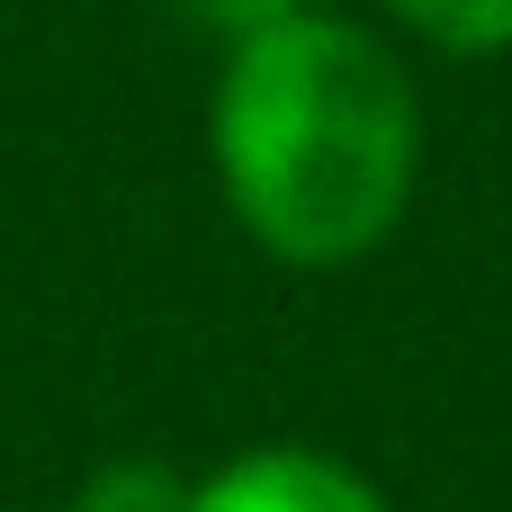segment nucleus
I'll return each instance as SVG.
<instances>
[{
  "label": "nucleus",
  "mask_w": 512,
  "mask_h": 512,
  "mask_svg": "<svg viewBox=\"0 0 512 512\" xmlns=\"http://www.w3.org/2000/svg\"><path fill=\"white\" fill-rule=\"evenodd\" d=\"M207 171L243 243L288 270L369 261L423 180V99L396 45L342 9H288L225 45Z\"/></svg>",
  "instance_id": "obj_1"
},
{
  "label": "nucleus",
  "mask_w": 512,
  "mask_h": 512,
  "mask_svg": "<svg viewBox=\"0 0 512 512\" xmlns=\"http://www.w3.org/2000/svg\"><path fill=\"white\" fill-rule=\"evenodd\" d=\"M180 512H396L378 495V477H360L351 459L333 450H306V441H261L207 477H189Z\"/></svg>",
  "instance_id": "obj_2"
},
{
  "label": "nucleus",
  "mask_w": 512,
  "mask_h": 512,
  "mask_svg": "<svg viewBox=\"0 0 512 512\" xmlns=\"http://www.w3.org/2000/svg\"><path fill=\"white\" fill-rule=\"evenodd\" d=\"M387 18L405 36H423L432 54H459V63L512 54V0H387Z\"/></svg>",
  "instance_id": "obj_3"
},
{
  "label": "nucleus",
  "mask_w": 512,
  "mask_h": 512,
  "mask_svg": "<svg viewBox=\"0 0 512 512\" xmlns=\"http://www.w3.org/2000/svg\"><path fill=\"white\" fill-rule=\"evenodd\" d=\"M180 495H189L180 468H162V459H108L72 495V512H180Z\"/></svg>",
  "instance_id": "obj_4"
},
{
  "label": "nucleus",
  "mask_w": 512,
  "mask_h": 512,
  "mask_svg": "<svg viewBox=\"0 0 512 512\" xmlns=\"http://www.w3.org/2000/svg\"><path fill=\"white\" fill-rule=\"evenodd\" d=\"M198 27H216L225 45L234 36H252V27H270V18H288V9H315V0H180Z\"/></svg>",
  "instance_id": "obj_5"
}]
</instances>
